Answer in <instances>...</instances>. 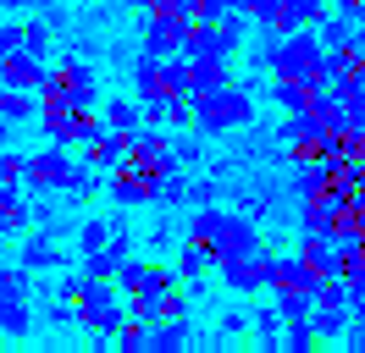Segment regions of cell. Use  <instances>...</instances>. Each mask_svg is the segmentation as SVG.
Segmentation results:
<instances>
[{
    "label": "cell",
    "instance_id": "obj_29",
    "mask_svg": "<svg viewBox=\"0 0 365 353\" xmlns=\"http://www.w3.org/2000/svg\"><path fill=\"white\" fill-rule=\"evenodd\" d=\"M17 6H23V0H0V11H17Z\"/></svg>",
    "mask_w": 365,
    "mask_h": 353
},
{
    "label": "cell",
    "instance_id": "obj_3",
    "mask_svg": "<svg viewBox=\"0 0 365 353\" xmlns=\"http://www.w3.org/2000/svg\"><path fill=\"white\" fill-rule=\"evenodd\" d=\"M250 116H255V100L238 83H216L194 94V127L200 132H238L250 127Z\"/></svg>",
    "mask_w": 365,
    "mask_h": 353
},
{
    "label": "cell",
    "instance_id": "obj_13",
    "mask_svg": "<svg viewBox=\"0 0 365 353\" xmlns=\"http://www.w3.org/2000/svg\"><path fill=\"white\" fill-rule=\"evenodd\" d=\"M316 282H321V276L294 254V260H272V282H266V287L282 298V293H316Z\"/></svg>",
    "mask_w": 365,
    "mask_h": 353
},
{
    "label": "cell",
    "instance_id": "obj_7",
    "mask_svg": "<svg viewBox=\"0 0 365 353\" xmlns=\"http://www.w3.org/2000/svg\"><path fill=\"white\" fill-rule=\"evenodd\" d=\"M155 172H144V166H133V160H116L111 172H106V188H111V199L128 210V204H155Z\"/></svg>",
    "mask_w": 365,
    "mask_h": 353
},
{
    "label": "cell",
    "instance_id": "obj_27",
    "mask_svg": "<svg viewBox=\"0 0 365 353\" xmlns=\"http://www.w3.org/2000/svg\"><path fill=\"white\" fill-rule=\"evenodd\" d=\"M277 6H282V0H250V17L260 22V28H272V22H277Z\"/></svg>",
    "mask_w": 365,
    "mask_h": 353
},
{
    "label": "cell",
    "instance_id": "obj_23",
    "mask_svg": "<svg viewBox=\"0 0 365 353\" xmlns=\"http://www.w3.org/2000/svg\"><path fill=\"white\" fill-rule=\"evenodd\" d=\"M216 39H222V50H238L244 44V11H227V17H216Z\"/></svg>",
    "mask_w": 365,
    "mask_h": 353
},
{
    "label": "cell",
    "instance_id": "obj_4",
    "mask_svg": "<svg viewBox=\"0 0 365 353\" xmlns=\"http://www.w3.org/2000/svg\"><path fill=\"white\" fill-rule=\"evenodd\" d=\"M128 320V298H122V287L116 282H94L83 287V298H78V326L89 331V337H116V326Z\"/></svg>",
    "mask_w": 365,
    "mask_h": 353
},
{
    "label": "cell",
    "instance_id": "obj_15",
    "mask_svg": "<svg viewBox=\"0 0 365 353\" xmlns=\"http://www.w3.org/2000/svg\"><path fill=\"white\" fill-rule=\"evenodd\" d=\"M106 127L138 132V127H144V100H138V94H116V100H106Z\"/></svg>",
    "mask_w": 365,
    "mask_h": 353
},
{
    "label": "cell",
    "instance_id": "obj_21",
    "mask_svg": "<svg viewBox=\"0 0 365 353\" xmlns=\"http://www.w3.org/2000/svg\"><path fill=\"white\" fill-rule=\"evenodd\" d=\"M0 182L6 188H23L28 182V154H17L11 144H0Z\"/></svg>",
    "mask_w": 365,
    "mask_h": 353
},
{
    "label": "cell",
    "instance_id": "obj_16",
    "mask_svg": "<svg viewBox=\"0 0 365 353\" xmlns=\"http://www.w3.org/2000/svg\"><path fill=\"white\" fill-rule=\"evenodd\" d=\"M56 265H67V254H61V243L50 238V232L23 243V270H56Z\"/></svg>",
    "mask_w": 365,
    "mask_h": 353
},
{
    "label": "cell",
    "instance_id": "obj_22",
    "mask_svg": "<svg viewBox=\"0 0 365 353\" xmlns=\"http://www.w3.org/2000/svg\"><path fill=\"white\" fill-rule=\"evenodd\" d=\"M106 243H111V221H83V226H78V248H83V254H94V248H106Z\"/></svg>",
    "mask_w": 365,
    "mask_h": 353
},
{
    "label": "cell",
    "instance_id": "obj_14",
    "mask_svg": "<svg viewBox=\"0 0 365 353\" xmlns=\"http://www.w3.org/2000/svg\"><path fill=\"white\" fill-rule=\"evenodd\" d=\"M0 122H11V127L39 122V94H34V88H6L0 83Z\"/></svg>",
    "mask_w": 365,
    "mask_h": 353
},
{
    "label": "cell",
    "instance_id": "obj_8",
    "mask_svg": "<svg viewBox=\"0 0 365 353\" xmlns=\"http://www.w3.org/2000/svg\"><path fill=\"white\" fill-rule=\"evenodd\" d=\"M128 160H133V166H144V172H155V176H166L172 166H178V154H172V138H166L160 127H150V122L133 132V144H128Z\"/></svg>",
    "mask_w": 365,
    "mask_h": 353
},
{
    "label": "cell",
    "instance_id": "obj_20",
    "mask_svg": "<svg viewBox=\"0 0 365 353\" xmlns=\"http://www.w3.org/2000/svg\"><path fill=\"white\" fill-rule=\"evenodd\" d=\"M182 337H188L182 315H178V320H155V331H150V348H155V353H172V348H182Z\"/></svg>",
    "mask_w": 365,
    "mask_h": 353
},
{
    "label": "cell",
    "instance_id": "obj_26",
    "mask_svg": "<svg viewBox=\"0 0 365 353\" xmlns=\"http://www.w3.org/2000/svg\"><path fill=\"white\" fill-rule=\"evenodd\" d=\"M23 50V22H0V56Z\"/></svg>",
    "mask_w": 365,
    "mask_h": 353
},
{
    "label": "cell",
    "instance_id": "obj_9",
    "mask_svg": "<svg viewBox=\"0 0 365 353\" xmlns=\"http://www.w3.org/2000/svg\"><path fill=\"white\" fill-rule=\"evenodd\" d=\"M188 22L194 17H155V11H150V22H144V50H150V56H182Z\"/></svg>",
    "mask_w": 365,
    "mask_h": 353
},
{
    "label": "cell",
    "instance_id": "obj_19",
    "mask_svg": "<svg viewBox=\"0 0 365 353\" xmlns=\"http://www.w3.org/2000/svg\"><path fill=\"white\" fill-rule=\"evenodd\" d=\"M28 221H34L28 199L17 194V188H6V182H0V226H6V232H23Z\"/></svg>",
    "mask_w": 365,
    "mask_h": 353
},
{
    "label": "cell",
    "instance_id": "obj_18",
    "mask_svg": "<svg viewBox=\"0 0 365 353\" xmlns=\"http://www.w3.org/2000/svg\"><path fill=\"white\" fill-rule=\"evenodd\" d=\"M28 331H34L28 298H0V337H28Z\"/></svg>",
    "mask_w": 365,
    "mask_h": 353
},
{
    "label": "cell",
    "instance_id": "obj_28",
    "mask_svg": "<svg viewBox=\"0 0 365 353\" xmlns=\"http://www.w3.org/2000/svg\"><path fill=\"white\" fill-rule=\"evenodd\" d=\"M277 320H282V309H260V315H255V331L272 342V337H277Z\"/></svg>",
    "mask_w": 365,
    "mask_h": 353
},
{
    "label": "cell",
    "instance_id": "obj_30",
    "mask_svg": "<svg viewBox=\"0 0 365 353\" xmlns=\"http://www.w3.org/2000/svg\"><path fill=\"white\" fill-rule=\"evenodd\" d=\"M6 238H11V232H6V226H0V248H6Z\"/></svg>",
    "mask_w": 365,
    "mask_h": 353
},
{
    "label": "cell",
    "instance_id": "obj_25",
    "mask_svg": "<svg viewBox=\"0 0 365 353\" xmlns=\"http://www.w3.org/2000/svg\"><path fill=\"white\" fill-rule=\"evenodd\" d=\"M45 44H50V22H23V50L45 56Z\"/></svg>",
    "mask_w": 365,
    "mask_h": 353
},
{
    "label": "cell",
    "instance_id": "obj_1",
    "mask_svg": "<svg viewBox=\"0 0 365 353\" xmlns=\"http://www.w3.org/2000/svg\"><path fill=\"white\" fill-rule=\"evenodd\" d=\"M188 238L210 243L216 265H222V260H238V254H255V248H260V232H255V221L232 216V210H216V204H205V210L194 216Z\"/></svg>",
    "mask_w": 365,
    "mask_h": 353
},
{
    "label": "cell",
    "instance_id": "obj_24",
    "mask_svg": "<svg viewBox=\"0 0 365 353\" xmlns=\"http://www.w3.org/2000/svg\"><path fill=\"white\" fill-rule=\"evenodd\" d=\"M0 298H28V270L0 260Z\"/></svg>",
    "mask_w": 365,
    "mask_h": 353
},
{
    "label": "cell",
    "instance_id": "obj_17",
    "mask_svg": "<svg viewBox=\"0 0 365 353\" xmlns=\"http://www.w3.org/2000/svg\"><path fill=\"white\" fill-rule=\"evenodd\" d=\"M210 265H216V254H210V243L188 238V243L178 248V276H182V282H200V276H205Z\"/></svg>",
    "mask_w": 365,
    "mask_h": 353
},
{
    "label": "cell",
    "instance_id": "obj_5",
    "mask_svg": "<svg viewBox=\"0 0 365 353\" xmlns=\"http://www.w3.org/2000/svg\"><path fill=\"white\" fill-rule=\"evenodd\" d=\"M72 172H78L72 144H45V149L28 154V188H34V194H67Z\"/></svg>",
    "mask_w": 365,
    "mask_h": 353
},
{
    "label": "cell",
    "instance_id": "obj_12",
    "mask_svg": "<svg viewBox=\"0 0 365 353\" xmlns=\"http://www.w3.org/2000/svg\"><path fill=\"white\" fill-rule=\"evenodd\" d=\"M128 144H133V132L100 127V132L89 138V144H83V160H89V166H100V172H111L116 160H128Z\"/></svg>",
    "mask_w": 365,
    "mask_h": 353
},
{
    "label": "cell",
    "instance_id": "obj_2",
    "mask_svg": "<svg viewBox=\"0 0 365 353\" xmlns=\"http://www.w3.org/2000/svg\"><path fill=\"white\" fill-rule=\"evenodd\" d=\"M272 72H277V78H304V83H316V88L332 83L327 44L316 39V28H294V33H282L277 50H272Z\"/></svg>",
    "mask_w": 365,
    "mask_h": 353
},
{
    "label": "cell",
    "instance_id": "obj_10",
    "mask_svg": "<svg viewBox=\"0 0 365 353\" xmlns=\"http://www.w3.org/2000/svg\"><path fill=\"white\" fill-rule=\"evenodd\" d=\"M222 282L232 293H260V287L272 282V260H260V248L255 254H238V260H222Z\"/></svg>",
    "mask_w": 365,
    "mask_h": 353
},
{
    "label": "cell",
    "instance_id": "obj_6",
    "mask_svg": "<svg viewBox=\"0 0 365 353\" xmlns=\"http://www.w3.org/2000/svg\"><path fill=\"white\" fill-rule=\"evenodd\" d=\"M39 94H67L78 110H94V100H100V78H94L89 61H61V66H50V83L39 88Z\"/></svg>",
    "mask_w": 365,
    "mask_h": 353
},
{
    "label": "cell",
    "instance_id": "obj_11",
    "mask_svg": "<svg viewBox=\"0 0 365 353\" xmlns=\"http://www.w3.org/2000/svg\"><path fill=\"white\" fill-rule=\"evenodd\" d=\"M72 116H78V105L67 94H39V127L50 144H72Z\"/></svg>",
    "mask_w": 365,
    "mask_h": 353
}]
</instances>
